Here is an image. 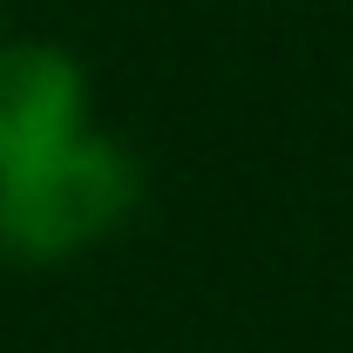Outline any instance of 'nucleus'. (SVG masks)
<instances>
[{"label":"nucleus","instance_id":"obj_2","mask_svg":"<svg viewBox=\"0 0 353 353\" xmlns=\"http://www.w3.org/2000/svg\"><path fill=\"white\" fill-rule=\"evenodd\" d=\"M88 75L61 41H7L0 48V176L28 170L54 150L82 143Z\"/></svg>","mask_w":353,"mask_h":353},{"label":"nucleus","instance_id":"obj_1","mask_svg":"<svg viewBox=\"0 0 353 353\" xmlns=\"http://www.w3.org/2000/svg\"><path fill=\"white\" fill-rule=\"evenodd\" d=\"M136 190L143 176L130 150L88 130L82 143L0 176V245L14 259H75L123 231V218L136 211Z\"/></svg>","mask_w":353,"mask_h":353}]
</instances>
